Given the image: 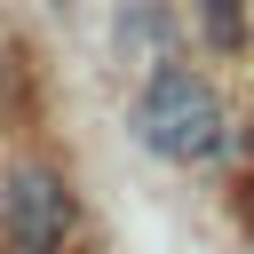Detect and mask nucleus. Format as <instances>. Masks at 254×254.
Wrapping results in <instances>:
<instances>
[{
    "mask_svg": "<svg viewBox=\"0 0 254 254\" xmlns=\"http://www.w3.org/2000/svg\"><path fill=\"white\" fill-rule=\"evenodd\" d=\"M167 8L159 0H135L127 16H119V48H127V64H143V71H167Z\"/></svg>",
    "mask_w": 254,
    "mask_h": 254,
    "instance_id": "obj_3",
    "label": "nucleus"
},
{
    "mask_svg": "<svg viewBox=\"0 0 254 254\" xmlns=\"http://www.w3.org/2000/svg\"><path fill=\"white\" fill-rule=\"evenodd\" d=\"M206 48H246V0H198Z\"/></svg>",
    "mask_w": 254,
    "mask_h": 254,
    "instance_id": "obj_4",
    "label": "nucleus"
},
{
    "mask_svg": "<svg viewBox=\"0 0 254 254\" xmlns=\"http://www.w3.org/2000/svg\"><path fill=\"white\" fill-rule=\"evenodd\" d=\"M127 127H135L143 151H159V159H175V167H198V159L222 151L230 111H222V95H214L198 71H151L143 95H135V111H127Z\"/></svg>",
    "mask_w": 254,
    "mask_h": 254,
    "instance_id": "obj_1",
    "label": "nucleus"
},
{
    "mask_svg": "<svg viewBox=\"0 0 254 254\" xmlns=\"http://www.w3.org/2000/svg\"><path fill=\"white\" fill-rule=\"evenodd\" d=\"M79 230V198L48 159H16L0 175V246L8 254H64Z\"/></svg>",
    "mask_w": 254,
    "mask_h": 254,
    "instance_id": "obj_2",
    "label": "nucleus"
}]
</instances>
